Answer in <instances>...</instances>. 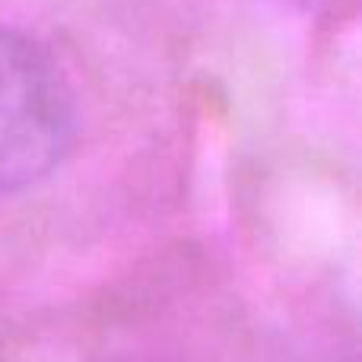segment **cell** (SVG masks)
Masks as SVG:
<instances>
[{
	"label": "cell",
	"mask_w": 362,
	"mask_h": 362,
	"mask_svg": "<svg viewBox=\"0 0 362 362\" xmlns=\"http://www.w3.org/2000/svg\"><path fill=\"white\" fill-rule=\"evenodd\" d=\"M74 131V95L54 57L35 38L0 25V197L48 178Z\"/></svg>",
	"instance_id": "obj_1"
}]
</instances>
